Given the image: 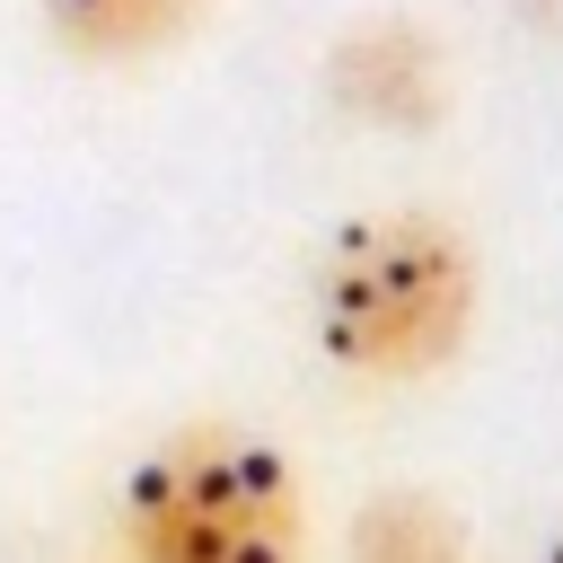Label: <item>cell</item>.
Instances as JSON below:
<instances>
[{
  "label": "cell",
  "mask_w": 563,
  "mask_h": 563,
  "mask_svg": "<svg viewBox=\"0 0 563 563\" xmlns=\"http://www.w3.org/2000/svg\"><path fill=\"white\" fill-rule=\"evenodd\" d=\"M325 97L387 132H431L449 106V62L413 18H369L325 53Z\"/></svg>",
  "instance_id": "3"
},
{
  "label": "cell",
  "mask_w": 563,
  "mask_h": 563,
  "mask_svg": "<svg viewBox=\"0 0 563 563\" xmlns=\"http://www.w3.org/2000/svg\"><path fill=\"white\" fill-rule=\"evenodd\" d=\"M53 44L79 62H150L194 35L202 0H35Z\"/></svg>",
  "instance_id": "5"
},
{
  "label": "cell",
  "mask_w": 563,
  "mask_h": 563,
  "mask_svg": "<svg viewBox=\"0 0 563 563\" xmlns=\"http://www.w3.org/2000/svg\"><path fill=\"white\" fill-rule=\"evenodd\" d=\"M537 563H563V528H554V537H545V554H537Z\"/></svg>",
  "instance_id": "6"
},
{
  "label": "cell",
  "mask_w": 563,
  "mask_h": 563,
  "mask_svg": "<svg viewBox=\"0 0 563 563\" xmlns=\"http://www.w3.org/2000/svg\"><path fill=\"white\" fill-rule=\"evenodd\" d=\"M475 246L440 211H361L325 238L308 273V334L343 378L413 387L449 369L475 334Z\"/></svg>",
  "instance_id": "1"
},
{
  "label": "cell",
  "mask_w": 563,
  "mask_h": 563,
  "mask_svg": "<svg viewBox=\"0 0 563 563\" xmlns=\"http://www.w3.org/2000/svg\"><path fill=\"white\" fill-rule=\"evenodd\" d=\"M132 563H299V475L273 440L194 422L123 475Z\"/></svg>",
  "instance_id": "2"
},
{
  "label": "cell",
  "mask_w": 563,
  "mask_h": 563,
  "mask_svg": "<svg viewBox=\"0 0 563 563\" xmlns=\"http://www.w3.org/2000/svg\"><path fill=\"white\" fill-rule=\"evenodd\" d=\"M343 563H484L475 554V528L422 493V484H387L352 510V537H343Z\"/></svg>",
  "instance_id": "4"
}]
</instances>
